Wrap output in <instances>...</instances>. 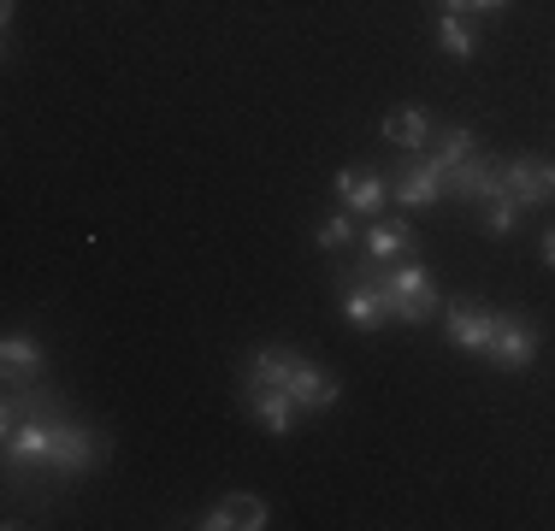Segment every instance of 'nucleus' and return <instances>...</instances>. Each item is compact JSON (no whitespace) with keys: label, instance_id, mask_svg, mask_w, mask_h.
I'll use <instances>...</instances> for the list:
<instances>
[{"label":"nucleus","instance_id":"13","mask_svg":"<svg viewBox=\"0 0 555 531\" xmlns=\"http://www.w3.org/2000/svg\"><path fill=\"white\" fill-rule=\"evenodd\" d=\"M385 137L396 142V148H420V142L431 137V118L420 113V106H402V113L385 118Z\"/></svg>","mask_w":555,"mask_h":531},{"label":"nucleus","instance_id":"12","mask_svg":"<svg viewBox=\"0 0 555 531\" xmlns=\"http://www.w3.org/2000/svg\"><path fill=\"white\" fill-rule=\"evenodd\" d=\"M343 313H349L354 325H366V331L385 325V319H390V296H385V284H378V289H349V296H343Z\"/></svg>","mask_w":555,"mask_h":531},{"label":"nucleus","instance_id":"5","mask_svg":"<svg viewBox=\"0 0 555 531\" xmlns=\"http://www.w3.org/2000/svg\"><path fill=\"white\" fill-rule=\"evenodd\" d=\"M248 407H255V419L267 425L272 437H284L289 419H296V396H289L284 384H267V378H248Z\"/></svg>","mask_w":555,"mask_h":531},{"label":"nucleus","instance_id":"14","mask_svg":"<svg viewBox=\"0 0 555 531\" xmlns=\"http://www.w3.org/2000/svg\"><path fill=\"white\" fill-rule=\"evenodd\" d=\"M408 248H414L408 224H373V231H366V260H402Z\"/></svg>","mask_w":555,"mask_h":531},{"label":"nucleus","instance_id":"3","mask_svg":"<svg viewBox=\"0 0 555 531\" xmlns=\"http://www.w3.org/2000/svg\"><path fill=\"white\" fill-rule=\"evenodd\" d=\"M550 195H555V159H538V154L514 159L508 166V202L538 207V202H550Z\"/></svg>","mask_w":555,"mask_h":531},{"label":"nucleus","instance_id":"16","mask_svg":"<svg viewBox=\"0 0 555 531\" xmlns=\"http://www.w3.org/2000/svg\"><path fill=\"white\" fill-rule=\"evenodd\" d=\"M473 154V130H443V137H438V154H431V159H438V166L449 171V166H461V159H467Z\"/></svg>","mask_w":555,"mask_h":531},{"label":"nucleus","instance_id":"6","mask_svg":"<svg viewBox=\"0 0 555 531\" xmlns=\"http://www.w3.org/2000/svg\"><path fill=\"white\" fill-rule=\"evenodd\" d=\"M455 349H473V354H485L491 349V337H496V313L491 308H449V331H443Z\"/></svg>","mask_w":555,"mask_h":531},{"label":"nucleus","instance_id":"8","mask_svg":"<svg viewBox=\"0 0 555 531\" xmlns=\"http://www.w3.org/2000/svg\"><path fill=\"white\" fill-rule=\"evenodd\" d=\"M396 202H402L408 212L443 202V166H438V159H420V166H408L402 178H396Z\"/></svg>","mask_w":555,"mask_h":531},{"label":"nucleus","instance_id":"7","mask_svg":"<svg viewBox=\"0 0 555 531\" xmlns=\"http://www.w3.org/2000/svg\"><path fill=\"white\" fill-rule=\"evenodd\" d=\"M337 202L349 212H378L385 207V178L366 171V166H343L337 171Z\"/></svg>","mask_w":555,"mask_h":531},{"label":"nucleus","instance_id":"17","mask_svg":"<svg viewBox=\"0 0 555 531\" xmlns=\"http://www.w3.org/2000/svg\"><path fill=\"white\" fill-rule=\"evenodd\" d=\"M514 219H520V207H514L508 195H502V202H491V207H485V224H491V231H502V236L514 231Z\"/></svg>","mask_w":555,"mask_h":531},{"label":"nucleus","instance_id":"9","mask_svg":"<svg viewBox=\"0 0 555 531\" xmlns=\"http://www.w3.org/2000/svg\"><path fill=\"white\" fill-rule=\"evenodd\" d=\"M202 526L207 531H260V526H267V502L248 496V490H236V496H224Z\"/></svg>","mask_w":555,"mask_h":531},{"label":"nucleus","instance_id":"4","mask_svg":"<svg viewBox=\"0 0 555 531\" xmlns=\"http://www.w3.org/2000/svg\"><path fill=\"white\" fill-rule=\"evenodd\" d=\"M491 354L496 366H508V372H520V366H532L538 361V331L526 325V319H496V337H491Z\"/></svg>","mask_w":555,"mask_h":531},{"label":"nucleus","instance_id":"2","mask_svg":"<svg viewBox=\"0 0 555 531\" xmlns=\"http://www.w3.org/2000/svg\"><path fill=\"white\" fill-rule=\"evenodd\" d=\"M443 195H461V202H479V207H491L508 195V171L496 166V159H461V166H449L443 171Z\"/></svg>","mask_w":555,"mask_h":531},{"label":"nucleus","instance_id":"10","mask_svg":"<svg viewBox=\"0 0 555 531\" xmlns=\"http://www.w3.org/2000/svg\"><path fill=\"white\" fill-rule=\"evenodd\" d=\"M284 390L296 396V407H332L337 396H343L332 372H320V366H308V361H296V372L284 378Z\"/></svg>","mask_w":555,"mask_h":531},{"label":"nucleus","instance_id":"15","mask_svg":"<svg viewBox=\"0 0 555 531\" xmlns=\"http://www.w3.org/2000/svg\"><path fill=\"white\" fill-rule=\"evenodd\" d=\"M438 36H443V53H449V60H473V53H479V36H473L461 18H443Z\"/></svg>","mask_w":555,"mask_h":531},{"label":"nucleus","instance_id":"1","mask_svg":"<svg viewBox=\"0 0 555 531\" xmlns=\"http://www.w3.org/2000/svg\"><path fill=\"white\" fill-rule=\"evenodd\" d=\"M385 296H390V319H431L438 313V284H431L426 266H396L385 277Z\"/></svg>","mask_w":555,"mask_h":531},{"label":"nucleus","instance_id":"18","mask_svg":"<svg viewBox=\"0 0 555 531\" xmlns=\"http://www.w3.org/2000/svg\"><path fill=\"white\" fill-rule=\"evenodd\" d=\"M349 243H354V231H349V219H343V212L320 224V248H349Z\"/></svg>","mask_w":555,"mask_h":531},{"label":"nucleus","instance_id":"19","mask_svg":"<svg viewBox=\"0 0 555 531\" xmlns=\"http://www.w3.org/2000/svg\"><path fill=\"white\" fill-rule=\"evenodd\" d=\"M438 7H443V18H461V12L473 7V0H438Z\"/></svg>","mask_w":555,"mask_h":531},{"label":"nucleus","instance_id":"21","mask_svg":"<svg viewBox=\"0 0 555 531\" xmlns=\"http://www.w3.org/2000/svg\"><path fill=\"white\" fill-rule=\"evenodd\" d=\"M544 266H555V231H544Z\"/></svg>","mask_w":555,"mask_h":531},{"label":"nucleus","instance_id":"20","mask_svg":"<svg viewBox=\"0 0 555 531\" xmlns=\"http://www.w3.org/2000/svg\"><path fill=\"white\" fill-rule=\"evenodd\" d=\"M508 0H473V12H502Z\"/></svg>","mask_w":555,"mask_h":531},{"label":"nucleus","instance_id":"11","mask_svg":"<svg viewBox=\"0 0 555 531\" xmlns=\"http://www.w3.org/2000/svg\"><path fill=\"white\" fill-rule=\"evenodd\" d=\"M42 342H30V337H7V349H0V372H7L12 384H30L36 372H42Z\"/></svg>","mask_w":555,"mask_h":531}]
</instances>
